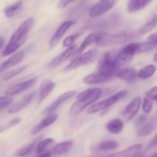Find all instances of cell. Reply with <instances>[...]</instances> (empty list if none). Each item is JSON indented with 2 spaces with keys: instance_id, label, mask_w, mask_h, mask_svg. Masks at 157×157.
Returning <instances> with one entry per match:
<instances>
[{
  "instance_id": "1",
  "label": "cell",
  "mask_w": 157,
  "mask_h": 157,
  "mask_svg": "<svg viewBox=\"0 0 157 157\" xmlns=\"http://www.w3.org/2000/svg\"><path fill=\"white\" fill-rule=\"evenodd\" d=\"M34 22H35V20L31 17L25 20L18 26V29L14 32V33L11 36L7 45L3 49L2 54L3 57L15 53L19 48H21L24 44L33 28Z\"/></svg>"
},
{
  "instance_id": "2",
  "label": "cell",
  "mask_w": 157,
  "mask_h": 157,
  "mask_svg": "<svg viewBox=\"0 0 157 157\" xmlns=\"http://www.w3.org/2000/svg\"><path fill=\"white\" fill-rule=\"evenodd\" d=\"M102 94L101 88H90L81 91L77 95V101L74 103L69 110L71 117H76L79 115L83 110L94 103Z\"/></svg>"
},
{
  "instance_id": "3",
  "label": "cell",
  "mask_w": 157,
  "mask_h": 157,
  "mask_svg": "<svg viewBox=\"0 0 157 157\" xmlns=\"http://www.w3.org/2000/svg\"><path fill=\"white\" fill-rule=\"evenodd\" d=\"M117 54L116 51L112 50L106 52L101 56L98 63V70L100 72L113 78L117 76L120 67L116 59Z\"/></svg>"
},
{
  "instance_id": "4",
  "label": "cell",
  "mask_w": 157,
  "mask_h": 157,
  "mask_svg": "<svg viewBox=\"0 0 157 157\" xmlns=\"http://www.w3.org/2000/svg\"><path fill=\"white\" fill-rule=\"evenodd\" d=\"M99 55V51L97 49H92V50L86 52L82 53L78 56L77 58H74L67 66L64 68V72L67 73L78 67H81V66L87 65V64H92L98 58Z\"/></svg>"
},
{
  "instance_id": "5",
  "label": "cell",
  "mask_w": 157,
  "mask_h": 157,
  "mask_svg": "<svg viewBox=\"0 0 157 157\" xmlns=\"http://www.w3.org/2000/svg\"><path fill=\"white\" fill-rule=\"evenodd\" d=\"M130 35L125 32L117 34H98L94 42L100 47H110L128 41Z\"/></svg>"
},
{
  "instance_id": "6",
  "label": "cell",
  "mask_w": 157,
  "mask_h": 157,
  "mask_svg": "<svg viewBox=\"0 0 157 157\" xmlns=\"http://www.w3.org/2000/svg\"><path fill=\"white\" fill-rule=\"evenodd\" d=\"M142 53L141 43L131 42L127 44L117 54V61L120 66L129 62L133 58L134 55Z\"/></svg>"
},
{
  "instance_id": "7",
  "label": "cell",
  "mask_w": 157,
  "mask_h": 157,
  "mask_svg": "<svg viewBox=\"0 0 157 157\" xmlns=\"http://www.w3.org/2000/svg\"><path fill=\"white\" fill-rule=\"evenodd\" d=\"M127 94H128V91H127V90H121V91L117 92V93H116L115 94L110 96V98H108L107 99L90 106V108L87 110V113H88V114H94V113L102 111L104 109L111 107L112 105H113L115 103H117L121 99L125 98Z\"/></svg>"
},
{
  "instance_id": "8",
  "label": "cell",
  "mask_w": 157,
  "mask_h": 157,
  "mask_svg": "<svg viewBox=\"0 0 157 157\" xmlns=\"http://www.w3.org/2000/svg\"><path fill=\"white\" fill-rule=\"evenodd\" d=\"M117 0H100L90 9L89 15L91 18L100 16L113 7Z\"/></svg>"
},
{
  "instance_id": "9",
  "label": "cell",
  "mask_w": 157,
  "mask_h": 157,
  "mask_svg": "<svg viewBox=\"0 0 157 157\" xmlns=\"http://www.w3.org/2000/svg\"><path fill=\"white\" fill-rule=\"evenodd\" d=\"M141 99L139 97L133 98L125 107L122 112V116L124 117L125 122H129L138 113L140 107Z\"/></svg>"
},
{
  "instance_id": "10",
  "label": "cell",
  "mask_w": 157,
  "mask_h": 157,
  "mask_svg": "<svg viewBox=\"0 0 157 157\" xmlns=\"http://www.w3.org/2000/svg\"><path fill=\"white\" fill-rule=\"evenodd\" d=\"M37 81H38V78H34L15 84V85L6 89V90L5 91V94L9 97L18 94L25 91L31 87H32L35 84V83H36Z\"/></svg>"
},
{
  "instance_id": "11",
  "label": "cell",
  "mask_w": 157,
  "mask_h": 157,
  "mask_svg": "<svg viewBox=\"0 0 157 157\" xmlns=\"http://www.w3.org/2000/svg\"><path fill=\"white\" fill-rule=\"evenodd\" d=\"M78 49V45L77 44H73L71 47L67 48L65 51L62 52L61 55H58L56 58H54L48 64V67L49 68H54V67H57L59 65L62 64L63 63L65 62L67 60H68L70 58H72L75 52Z\"/></svg>"
},
{
  "instance_id": "12",
  "label": "cell",
  "mask_w": 157,
  "mask_h": 157,
  "mask_svg": "<svg viewBox=\"0 0 157 157\" xmlns=\"http://www.w3.org/2000/svg\"><path fill=\"white\" fill-rule=\"evenodd\" d=\"M75 23V21H65L58 27V29H57L55 33L52 35V38L50 40V42H49V48H50V49L54 48H55L58 45V44L60 42L63 35L67 32V31Z\"/></svg>"
},
{
  "instance_id": "13",
  "label": "cell",
  "mask_w": 157,
  "mask_h": 157,
  "mask_svg": "<svg viewBox=\"0 0 157 157\" xmlns=\"http://www.w3.org/2000/svg\"><path fill=\"white\" fill-rule=\"evenodd\" d=\"M77 91L76 90H70V91H67L65 93L62 94L61 95H60L48 107L45 109V110L44 111V113H52L53 112H55L60 106L62 105L64 102H67V101L71 99V98H73L75 94H76Z\"/></svg>"
},
{
  "instance_id": "14",
  "label": "cell",
  "mask_w": 157,
  "mask_h": 157,
  "mask_svg": "<svg viewBox=\"0 0 157 157\" xmlns=\"http://www.w3.org/2000/svg\"><path fill=\"white\" fill-rule=\"evenodd\" d=\"M36 96V92H32V93L29 94L25 95L24 98H21L18 101H17L15 104H12L9 109V113H15L17 112L20 111V110H23L25 107H27L29 104H31L34 98Z\"/></svg>"
},
{
  "instance_id": "15",
  "label": "cell",
  "mask_w": 157,
  "mask_h": 157,
  "mask_svg": "<svg viewBox=\"0 0 157 157\" xmlns=\"http://www.w3.org/2000/svg\"><path fill=\"white\" fill-rule=\"evenodd\" d=\"M25 58V52L23 51H19L16 53L14 54L12 56H11L9 59L5 61L4 62L0 64V74L2 73L5 71L17 65L19 63L24 60Z\"/></svg>"
},
{
  "instance_id": "16",
  "label": "cell",
  "mask_w": 157,
  "mask_h": 157,
  "mask_svg": "<svg viewBox=\"0 0 157 157\" xmlns=\"http://www.w3.org/2000/svg\"><path fill=\"white\" fill-rule=\"evenodd\" d=\"M112 79H113L112 77L98 71L87 75V76L83 78V81L87 84H97L107 82V81H110Z\"/></svg>"
},
{
  "instance_id": "17",
  "label": "cell",
  "mask_w": 157,
  "mask_h": 157,
  "mask_svg": "<svg viewBox=\"0 0 157 157\" xmlns=\"http://www.w3.org/2000/svg\"><path fill=\"white\" fill-rule=\"evenodd\" d=\"M56 87V84L51 79H44L41 83L39 89V96H38V103H41L46 99L51 92Z\"/></svg>"
},
{
  "instance_id": "18",
  "label": "cell",
  "mask_w": 157,
  "mask_h": 157,
  "mask_svg": "<svg viewBox=\"0 0 157 157\" xmlns=\"http://www.w3.org/2000/svg\"><path fill=\"white\" fill-rule=\"evenodd\" d=\"M58 119V116L56 114H51L49 116H47L46 117H44V119L41 120L35 127L32 130V134H37V133H39L41 130H42L43 129L46 128V127H49L52 124H53L56 121V120Z\"/></svg>"
},
{
  "instance_id": "19",
  "label": "cell",
  "mask_w": 157,
  "mask_h": 157,
  "mask_svg": "<svg viewBox=\"0 0 157 157\" xmlns=\"http://www.w3.org/2000/svg\"><path fill=\"white\" fill-rule=\"evenodd\" d=\"M153 0H129L127 3V11L130 13L136 12L147 7Z\"/></svg>"
},
{
  "instance_id": "20",
  "label": "cell",
  "mask_w": 157,
  "mask_h": 157,
  "mask_svg": "<svg viewBox=\"0 0 157 157\" xmlns=\"http://www.w3.org/2000/svg\"><path fill=\"white\" fill-rule=\"evenodd\" d=\"M124 124L121 120L118 118L112 119L106 125L107 131L112 134H119L124 130Z\"/></svg>"
},
{
  "instance_id": "21",
  "label": "cell",
  "mask_w": 157,
  "mask_h": 157,
  "mask_svg": "<svg viewBox=\"0 0 157 157\" xmlns=\"http://www.w3.org/2000/svg\"><path fill=\"white\" fill-rule=\"evenodd\" d=\"M142 148L143 144H135V145L128 147L126 150L118 152V153H113V154L110 155V156L107 157H131L136 153L140 152Z\"/></svg>"
},
{
  "instance_id": "22",
  "label": "cell",
  "mask_w": 157,
  "mask_h": 157,
  "mask_svg": "<svg viewBox=\"0 0 157 157\" xmlns=\"http://www.w3.org/2000/svg\"><path fill=\"white\" fill-rule=\"evenodd\" d=\"M116 77H118L123 81H132L136 78V77H137V71L133 67H125L119 70Z\"/></svg>"
},
{
  "instance_id": "23",
  "label": "cell",
  "mask_w": 157,
  "mask_h": 157,
  "mask_svg": "<svg viewBox=\"0 0 157 157\" xmlns=\"http://www.w3.org/2000/svg\"><path fill=\"white\" fill-rule=\"evenodd\" d=\"M97 35H98V34L97 33H91L86 37L85 39L82 41V43H81V44L80 45V47L78 48L76 52H75L74 55L72 56L73 59L74 58H77L78 56H79L80 55H81V54L84 52V50H85V49L90 45V44H91L92 43L94 42Z\"/></svg>"
},
{
  "instance_id": "24",
  "label": "cell",
  "mask_w": 157,
  "mask_h": 157,
  "mask_svg": "<svg viewBox=\"0 0 157 157\" xmlns=\"http://www.w3.org/2000/svg\"><path fill=\"white\" fill-rule=\"evenodd\" d=\"M73 146V141L67 140L56 144L53 148V153L57 155H63L70 151Z\"/></svg>"
},
{
  "instance_id": "25",
  "label": "cell",
  "mask_w": 157,
  "mask_h": 157,
  "mask_svg": "<svg viewBox=\"0 0 157 157\" xmlns=\"http://www.w3.org/2000/svg\"><path fill=\"white\" fill-rule=\"evenodd\" d=\"M156 71V66H154L153 64H148L137 72V77L140 79H148L154 75Z\"/></svg>"
},
{
  "instance_id": "26",
  "label": "cell",
  "mask_w": 157,
  "mask_h": 157,
  "mask_svg": "<svg viewBox=\"0 0 157 157\" xmlns=\"http://www.w3.org/2000/svg\"><path fill=\"white\" fill-rule=\"evenodd\" d=\"M42 138H43V136H40L39 137H38L37 139H35L32 143H31V144H28V145H26V146H25V147L20 148L19 150H17V152L15 153V155L18 157L27 156L28 154H29V153L32 151V150H33V148L35 147L36 143L39 142V140H41V139H42Z\"/></svg>"
},
{
  "instance_id": "27",
  "label": "cell",
  "mask_w": 157,
  "mask_h": 157,
  "mask_svg": "<svg viewBox=\"0 0 157 157\" xmlns=\"http://www.w3.org/2000/svg\"><path fill=\"white\" fill-rule=\"evenodd\" d=\"M119 147V143L114 140L104 141L95 147L96 151H110L117 149Z\"/></svg>"
},
{
  "instance_id": "28",
  "label": "cell",
  "mask_w": 157,
  "mask_h": 157,
  "mask_svg": "<svg viewBox=\"0 0 157 157\" xmlns=\"http://www.w3.org/2000/svg\"><path fill=\"white\" fill-rule=\"evenodd\" d=\"M55 143V140L52 138H48V139L41 140L38 142V146H37L36 153L38 156L42 154V153H45L46 150Z\"/></svg>"
},
{
  "instance_id": "29",
  "label": "cell",
  "mask_w": 157,
  "mask_h": 157,
  "mask_svg": "<svg viewBox=\"0 0 157 157\" xmlns=\"http://www.w3.org/2000/svg\"><path fill=\"white\" fill-rule=\"evenodd\" d=\"M157 25V15H154L152 16V18L149 20L147 22H146L140 29H139L140 33L146 34L151 32L152 30L155 29Z\"/></svg>"
},
{
  "instance_id": "30",
  "label": "cell",
  "mask_w": 157,
  "mask_h": 157,
  "mask_svg": "<svg viewBox=\"0 0 157 157\" xmlns=\"http://www.w3.org/2000/svg\"><path fill=\"white\" fill-rule=\"evenodd\" d=\"M23 2L21 0H18V1L15 2V3H13L11 6H7V7L5 9V15L7 18H12L14 15L16 14V12H18L20 9V8L22 6Z\"/></svg>"
},
{
  "instance_id": "31",
  "label": "cell",
  "mask_w": 157,
  "mask_h": 157,
  "mask_svg": "<svg viewBox=\"0 0 157 157\" xmlns=\"http://www.w3.org/2000/svg\"><path fill=\"white\" fill-rule=\"evenodd\" d=\"M154 124L153 122L147 123L144 124L142 127H140L137 132V135L139 136H147L150 135L154 130Z\"/></svg>"
},
{
  "instance_id": "32",
  "label": "cell",
  "mask_w": 157,
  "mask_h": 157,
  "mask_svg": "<svg viewBox=\"0 0 157 157\" xmlns=\"http://www.w3.org/2000/svg\"><path fill=\"white\" fill-rule=\"evenodd\" d=\"M27 67L28 65L21 66V67H18L17 68L13 69V70L10 71L6 72V73H5L4 75H3V79H4L5 81H8V80L9 79H12V78H14V77H15L16 75H19L21 72L24 71Z\"/></svg>"
},
{
  "instance_id": "33",
  "label": "cell",
  "mask_w": 157,
  "mask_h": 157,
  "mask_svg": "<svg viewBox=\"0 0 157 157\" xmlns=\"http://www.w3.org/2000/svg\"><path fill=\"white\" fill-rule=\"evenodd\" d=\"M21 121V119L18 117L14 118L12 121H9L8 123H6V124H2V125H0V133H2V132L6 131V130H9L12 127H15V125L18 124Z\"/></svg>"
},
{
  "instance_id": "34",
  "label": "cell",
  "mask_w": 157,
  "mask_h": 157,
  "mask_svg": "<svg viewBox=\"0 0 157 157\" xmlns=\"http://www.w3.org/2000/svg\"><path fill=\"white\" fill-rule=\"evenodd\" d=\"M14 99L9 96L0 97V110L9 107L13 103Z\"/></svg>"
},
{
  "instance_id": "35",
  "label": "cell",
  "mask_w": 157,
  "mask_h": 157,
  "mask_svg": "<svg viewBox=\"0 0 157 157\" xmlns=\"http://www.w3.org/2000/svg\"><path fill=\"white\" fill-rule=\"evenodd\" d=\"M143 111L145 113H149L151 111L152 108H153V101H150L149 98H145L143 101V105H142Z\"/></svg>"
},
{
  "instance_id": "36",
  "label": "cell",
  "mask_w": 157,
  "mask_h": 157,
  "mask_svg": "<svg viewBox=\"0 0 157 157\" xmlns=\"http://www.w3.org/2000/svg\"><path fill=\"white\" fill-rule=\"evenodd\" d=\"M79 37V35L76 34V35H72L70 36H67L65 39L63 41V46L65 48H69L71 46L73 45L74 42L76 41L77 38Z\"/></svg>"
},
{
  "instance_id": "37",
  "label": "cell",
  "mask_w": 157,
  "mask_h": 157,
  "mask_svg": "<svg viewBox=\"0 0 157 157\" xmlns=\"http://www.w3.org/2000/svg\"><path fill=\"white\" fill-rule=\"evenodd\" d=\"M145 94L147 98H149L150 101H156L157 102V86L153 87V88H151L148 91L146 92Z\"/></svg>"
},
{
  "instance_id": "38",
  "label": "cell",
  "mask_w": 157,
  "mask_h": 157,
  "mask_svg": "<svg viewBox=\"0 0 157 157\" xmlns=\"http://www.w3.org/2000/svg\"><path fill=\"white\" fill-rule=\"evenodd\" d=\"M155 147H157V133L156 134V136L148 144V145L147 147V150H152V149L155 148Z\"/></svg>"
},
{
  "instance_id": "39",
  "label": "cell",
  "mask_w": 157,
  "mask_h": 157,
  "mask_svg": "<svg viewBox=\"0 0 157 157\" xmlns=\"http://www.w3.org/2000/svg\"><path fill=\"white\" fill-rule=\"evenodd\" d=\"M75 1L76 0H60L58 3V9H64L66 6H68L71 2Z\"/></svg>"
},
{
  "instance_id": "40",
  "label": "cell",
  "mask_w": 157,
  "mask_h": 157,
  "mask_svg": "<svg viewBox=\"0 0 157 157\" xmlns=\"http://www.w3.org/2000/svg\"><path fill=\"white\" fill-rule=\"evenodd\" d=\"M146 119H147V117L145 115H141L139 117L137 118V120L136 121V126L137 127H140L144 122H145Z\"/></svg>"
},
{
  "instance_id": "41",
  "label": "cell",
  "mask_w": 157,
  "mask_h": 157,
  "mask_svg": "<svg viewBox=\"0 0 157 157\" xmlns=\"http://www.w3.org/2000/svg\"><path fill=\"white\" fill-rule=\"evenodd\" d=\"M148 41H150L152 42L153 44H154L157 47V33H154V34H152L151 35L148 37Z\"/></svg>"
},
{
  "instance_id": "42",
  "label": "cell",
  "mask_w": 157,
  "mask_h": 157,
  "mask_svg": "<svg viewBox=\"0 0 157 157\" xmlns=\"http://www.w3.org/2000/svg\"><path fill=\"white\" fill-rule=\"evenodd\" d=\"M52 153L50 151H48V152H45V153H42V154L39 155V156H38V157H52Z\"/></svg>"
},
{
  "instance_id": "43",
  "label": "cell",
  "mask_w": 157,
  "mask_h": 157,
  "mask_svg": "<svg viewBox=\"0 0 157 157\" xmlns=\"http://www.w3.org/2000/svg\"><path fill=\"white\" fill-rule=\"evenodd\" d=\"M144 156H145V153H144V152H139V153H136V154H134L131 157H144Z\"/></svg>"
},
{
  "instance_id": "44",
  "label": "cell",
  "mask_w": 157,
  "mask_h": 157,
  "mask_svg": "<svg viewBox=\"0 0 157 157\" xmlns=\"http://www.w3.org/2000/svg\"><path fill=\"white\" fill-rule=\"evenodd\" d=\"M4 44H5L4 39H3V38L0 37V49L2 48V47L4 46Z\"/></svg>"
},
{
  "instance_id": "45",
  "label": "cell",
  "mask_w": 157,
  "mask_h": 157,
  "mask_svg": "<svg viewBox=\"0 0 157 157\" xmlns=\"http://www.w3.org/2000/svg\"><path fill=\"white\" fill-rule=\"evenodd\" d=\"M153 59H154V61H156V62H157V52L156 54H155L154 57H153Z\"/></svg>"
},
{
  "instance_id": "46",
  "label": "cell",
  "mask_w": 157,
  "mask_h": 157,
  "mask_svg": "<svg viewBox=\"0 0 157 157\" xmlns=\"http://www.w3.org/2000/svg\"><path fill=\"white\" fill-rule=\"evenodd\" d=\"M149 157H157V153H155V154L152 155V156H149Z\"/></svg>"
},
{
  "instance_id": "47",
  "label": "cell",
  "mask_w": 157,
  "mask_h": 157,
  "mask_svg": "<svg viewBox=\"0 0 157 157\" xmlns=\"http://www.w3.org/2000/svg\"><path fill=\"white\" fill-rule=\"evenodd\" d=\"M94 157H102V156H94Z\"/></svg>"
},
{
  "instance_id": "48",
  "label": "cell",
  "mask_w": 157,
  "mask_h": 157,
  "mask_svg": "<svg viewBox=\"0 0 157 157\" xmlns=\"http://www.w3.org/2000/svg\"><path fill=\"white\" fill-rule=\"evenodd\" d=\"M156 117H157V110H156Z\"/></svg>"
}]
</instances>
